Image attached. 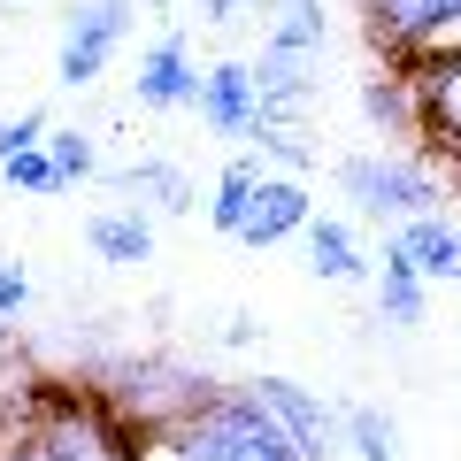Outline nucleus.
Wrapping results in <instances>:
<instances>
[{
	"label": "nucleus",
	"instance_id": "f257e3e1",
	"mask_svg": "<svg viewBox=\"0 0 461 461\" xmlns=\"http://www.w3.org/2000/svg\"><path fill=\"white\" fill-rule=\"evenodd\" d=\"M0 461H147V438L108 400L47 384L0 408Z\"/></svg>",
	"mask_w": 461,
	"mask_h": 461
},
{
	"label": "nucleus",
	"instance_id": "f03ea898",
	"mask_svg": "<svg viewBox=\"0 0 461 461\" xmlns=\"http://www.w3.org/2000/svg\"><path fill=\"white\" fill-rule=\"evenodd\" d=\"M147 461H308L293 446V430L254 400V384L239 393H200L193 408H177L169 423L147 430Z\"/></svg>",
	"mask_w": 461,
	"mask_h": 461
},
{
	"label": "nucleus",
	"instance_id": "7ed1b4c3",
	"mask_svg": "<svg viewBox=\"0 0 461 461\" xmlns=\"http://www.w3.org/2000/svg\"><path fill=\"white\" fill-rule=\"evenodd\" d=\"M339 193L354 200V215L369 223H408V215H430L446 200V177L408 147H377V154H346L339 162Z\"/></svg>",
	"mask_w": 461,
	"mask_h": 461
},
{
	"label": "nucleus",
	"instance_id": "20e7f679",
	"mask_svg": "<svg viewBox=\"0 0 461 461\" xmlns=\"http://www.w3.org/2000/svg\"><path fill=\"white\" fill-rule=\"evenodd\" d=\"M131 16L139 0H77L62 23V47H54V85H69V93L100 85L108 62L123 54V39H131Z\"/></svg>",
	"mask_w": 461,
	"mask_h": 461
},
{
	"label": "nucleus",
	"instance_id": "39448f33",
	"mask_svg": "<svg viewBox=\"0 0 461 461\" xmlns=\"http://www.w3.org/2000/svg\"><path fill=\"white\" fill-rule=\"evenodd\" d=\"M362 23L384 62H415L461 39V0H362Z\"/></svg>",
	"mask_w": 461,
	"mask_h": 461
},
{
	"label": "nucleus",
	"instance_id": "423d86ee",
	"mask_svg": "<svg viewBox=\"0 0 461 461\" xmlns=\"http://www.w3.org/2000/svg\"><path fill=\"white\" fill-rule=\"evenodd\" d=\"M254 400L293 430V446L308 461H339L346 454V408H330V400L308 393L300 377H254Z\"/></svg>",
	"mask_w": 461,
	"mask_h": 461
},
{
	"label": "nucleus",
	"instance_id": "0eeeda50",
	"mask_svg": "<svg viewBox=\"0 0 461 461\" xmlns=\"http://www.w3.org/2000/svg\"><path fill=\"white\" fill-rule=\"evenodd\" d=\"M408 77H415V100H423V147H438L446 162H461V39L415 54Z\"/></svg>",
	"mask_w": 461,
	"mask_h": 461
},
{
	"label": "nucleus",
	"instance_id": "6e6552de",
	"mask_svg": "<svg viewBox=\"0 0 461 461\" xmlns=\"http://www.w3.org/2000/svg\"><path fill=\"white\" fill-rule=\"evenodd\" d=\"M131 100H139V108H154V115H177V108H193V100H200V54H193V39H185V32H162L147 54H139Z\"/></svg>",
	"mask_w": 461,
	"mask_h": 461
},
{
	"label": "nucleus",
	"instance_id": "1a4fd4ad",
	"mask_svg": "<svg viewBox=\"0 0 461 461\" xmlns=\"http://www.w3.org/2000/svg\"><path fill=\"white\" fill-rule=\"evenodd\" d=\"M308 223H315L308 177H293V169H269V177H262V193L247 200V223H239V247L269 254V247H285V239H300Z\"/></svg>",
	"mask_w": 461,
	"mask_h": 461
},
{
	"label": "nucleus",
	"instance_id": "9d476101",
	"mask_svg": "<svg viewBox=\"0 0 461 461\" xmlns=\"http://www.w3.org/2000/svg\"><path fill=\"white\" fill-rule=\"evenodd\" d=\"M384 254H400L423 285H461V223H446V208L393 223L384 230Z\"/></svg>",
	"mask_w": 461,
	"mask_h": 461
},
{
	"label": "nucleus",
	"instance_id": "9b49d317",
	"mask_svg": "<svg viewBox=\"0 0 461 461\" xmlns=\"http://www.w3.org/2000/svg\"><path fill=\"white\" fill-rule=\"evenodd\" d=\"M200 123L215 139H254L262 123V93H254V62H208L200 69Z\"/></svg>",
	"mask_w": 461,
	"mask_h": 461
},
{
	"label": "nucleus",
	"instance_id": "f8f14e48",
	"mask_svg": "<svg viewBox=\"0 0 461 461\" xmlns=\"http://www.w3.org/2000/svg\"><path fill=\"white\" fill-rule=\"evenodd\" d=\"M108 185L131 200V208H147L154 223H177V215H193V200H200V185L185 177L177 162H162V154H139V162L108 169Z\"/></svg>",
	"mask_w": 461,
	"mask_h": 461
},
{
	"label": "nucleus",
	"instance_id": "ddd939ff",
	"mask_svg": "<svg viewBox=\"0 0 461 461\" xmlns=\"http://www.w3.org/2000/svg\"><path fill=\"white\" fill-rule=\"evenodd\" d=\"M362 115H369V131L393 139V147H415L423 139V100H415L408 62H384V69L362 77Z\"/></svg>",
	"mask_w": 461,
	"mask_h": 461
},
{
	"label": "nucleus",
	"instance_id": "4468645a",
	"mask_svg": "<svg viewBox=\"0 0 461 461\" xmlns=\"http://www.w3.org/2000/svg\"><path fill=\"white\" fill-rule=\"evenodd\" d=\"M85 239H93V254L100 262H115V269H139V262H154V215L147 208H100L93 223H85Z\"/></svg>",
	"mask_w": 461,
	"mask_h": 461
},
{
	"label": "nucleus",
	"instance_id": "2eb2a0df",
	"mask_svg": "<svg viewBox=\"0 0 461 461\" xmlns=\"http://www.w3.org/2000/svg\"><path fill=\"white\" fill-rule=\"evenodd\" d=\"M300 239H308V269H315L323 285H362V277H369V254H362V239H354L346 215H315Z\"/></svg>",
	"mask_w": 461,
	"mask_h": 461
},
{
	"label": "nucleus",
	"instance_id": "dca6fc26",
	"mask_svg": "<svg viewBox=\"0 0 461 461\" xmlns=\"http://www.w3.org/2000/svg\"><path fill=\"white\" fill-rule=\"evenodd\" d=\"M262 177H269L262 154H230V162L215 169V185H208V223L223 230V239H239V223H247V200L262 193Z\"/></svg>",
	"mask_w": 461,
	"mask_h": 461
},
{
	"label": "nucleus",
	"instance_id": "f3484780",
	"mask_svg": "<svg viewBox=\"0 0 461 461\" xmlns=\"http://www.w3.org/2000/svg\"><path fill=\"white\" fill-rule=\"evenodd\" d=\"M430 293H438V285H423L408 262H400V254H384V269H377V323L415 330V323L430 315Z\"/></svg>",
	"mask_w": 461,
	"mask_h": 461
},
{
	"label": "nucleus",
	"instance_id": "a211bd4d",
	"mask_svg": "<svg viewBox=\"0 0 461 461\" xmlns=\"http://www.w3.org/2000/svg\"><path fill=\"white\" fill-rule=\"evenodd\" d=\"M346 454L354 461H400V423L384 408H346Z\"/></svg>",
	"mask_w": 461,
	"mask_h": 461
},
{
	"label": "nucleus",
	"instance_id": "6ab92c4d",
	"mask_svg": "<svg viewBox=\"0 0 461 461\" xmlns=\"http://www.w3.org/2000/svg\"><path fill=\"white\" fill-rule=\"evenodd\" d=\"M47 154H54V169H62V185H93L100 177V147H93V131H77V123H54Z\"/></svg>",
	"mask_w": 461,
	"mask_h": 461
},
{
	"label": "nucleus",
	"instance_id": "aec40b11",
	"mask_svg": "<svg viewBox=\"0 0 461 461\" xmlns=\"http://www.w3.org/2000/svg\"><path fill=\"white\" fill-rule=\"evenodd\" d=\"M0 185H16V193H32V200H54V193H69V185H62V169H54V154H47V147L16 154V162H0Z\"/></svg>",
	"mask_w": 461,
	"mask_h": 461
},
{
	"label": "nucleus",
	"instance_id": "412c9836",
	"mask_svg": "<svg viewBox=\"0 0 461 461\" xmlns=\"http://www.w3.org/2000/svg\"><path fill=\"white\" fill-rule=\"evenodd\" d=\"M47 131H54V115H47V108H16V115H0V162H16V154L47 147Z\"/></svg>",
	"mask_w": 461,
	"mask_h": 461
},
{
	"label": "nucleus",
	"instance_id": "4be33fe9",
	"mask_svg": "<svg viewBox=\"0 0 461 461\" xmlns=\"http://www.w3.org/2000/svg\"><path fill=\"white\" fill-rule=\"evenodd\" d=\"M23 308H32V269H23V262H0V330L16 323Z\"/></svg>",
	"mask_w": 461,
	"mask_h": 461
},
{
	"label": "nucleus",
	"instance_id": "5701e85b",
	"mask_svg": "<svg viewBox=\"0 0 461 461\" xmlns=\"http://www.w3.org/2000/svg\"><path fill=\"white\" fill-rule=\"evenodd\" d=\"M200 16L215 32H230V23H247V16H269V0H200Z\"/></svg>",
	"mask_w": 461,
	"mask_h": 461
},
{
	"label": "nucleus",
	"instance_id": "b1692460",
	"mask_svg": "<svg viewBox=\"0 0 461 461\" xmlns=\"http://www.w3.org/2000/svg\"><path fill=\"white\" fill-rule=\"evenodd\" d=\"M139 8H154V16H169V0H139Z\"/></svg>",
	"mask_w": 461,
	"mask_h": 461
}]
</instances>
